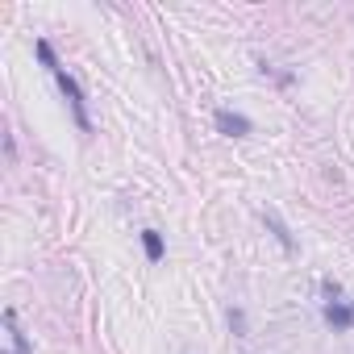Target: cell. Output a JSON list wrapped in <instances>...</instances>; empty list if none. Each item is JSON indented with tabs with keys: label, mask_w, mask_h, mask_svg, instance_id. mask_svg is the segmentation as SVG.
<instances>
[{
	"label": "cell",
	"mask_w": 354,
	"mask_h": 354,
	"mask_svg": "<svg viewBox=\"0 0 354 354\" xmlns=\"http://www.w3.org/2000/svg\"><path fill=\"white\" fill-rule=\"evenodd\" d=\"M55 80H59V92L67 96V104H71V117H75V125L84 129V133H92V117H88V100H84V88L75 84V75H67L63 67L55 71Z\"/></svg>",
	"instance_id": "1"
},
{
	"label": "cell",
	"mask_w": 354,
	"mask_h": 354,
	"mask_svg": "<svg viewBox=\"0 0 354 354\" xmlns=\"http://www.w3.org/2000/svg\"><path fill=\"white\" fill-rule=\"evenodd\" d=\"M217 129L225 133V138H246L254 125H250V117H242V113H234V109H217Z\"/></svg>",
	"instance_id": "2"
},
{
	"label": "cell",
	"mask_w": 354,
	"mask_h": 354,
	"mask_svg": "<svg viewBox=\"0 0 354 354\" xmlns=\"http://www.w3.org/2000/svg\"><path fill=\"white\" fill-rule=\"evenodd\" d=\"M263 221H267V230L275 234V242H279V246H283L288 254H296V238H292V230L283 225V217H279L275 209H263Z\"/></svg>",
	"instance_id": "3"
},
{
	"label": "cell",
	"mask_w": 354,
	"mask_h": 354,
	"mask_svg": "<svg viewBox=\"0 0 354 354\" xmlns=\"http://www.w3.org/2000/svg\"><path fill=\"white\" fill-rule=\"evenodd\" d=\"M325 321L333 329H350L354 325V304H342V300H325Z\"/></svg>",
	"instance_id": "4"
},
{
	"label": "cell",
	"mask_w": 354,
	"mask_h": 354,
	"mask_svg": "<svg viewBox=\"0 0 354 354\" xmlns=\"http://www.w3.org/2000/svg\"><path fill=\"white\" fill-rule=\"evenodd\" d=\"M5 329H9V342H13L9 354H34V350H30V337H26L21 325H17V313H13V308H5Z\"/></svg>",
	"instance_id": "5"
},
{
	"label": "cell",
	"mask_w": 354,
	"mask_h": 354,
	"mask_svg": "<svg viewBox=\"0 0 354 354\" xmlns=\"http://www.w3.org/2000/svg\"><path fill=\"white\" fill-rule=\"evenodd\" d=\"M142 250H146L150 263H158V259H162V238H158L154 230H142Z\"/></svg>",
	"instance_id": "6"
},
{
	"label": "cell",
	"mask_w": 354,
	"mask_h": 354,
	"mask_svg": "<svg viewBox=\"0 0 354 354\" xmlns=\"http://www.w3.org/2000/svg\"><path fill=\"white\" fill-rule=\"evenodd\" d=\"M34 50H38V59H42V67H50V75H55V71H59V59H55V46H50L46 38H38V42H34Z\"/></svg>",
	"instance_id": "7"
},
{
	"label": "cell",
	"mask_w": 354,
	"mask_h": 354,
	"mask_svg": "<svg viewBox=\"0 0 354 354\" xmlns=\"http://www.w3.org/2000/svg\"><path fill=\"white\" fill-rule=\"evenodd\" d=\"M230 329H234V333H242V329H246V317H242V308H230Z\"/></svg>",
	"instance_id": "8"
},
{
	"label": "cell",
	"mask_w": 354,
	"mask_h": 354,
	"mask_svg": "<svg viewBox=\"0 0 354 354\" xmlns=\"http://www.w3.org/2000/svg\"><path fill=\"white\" fill-rule=\"evenodd\" d=\"M321 292H325V296H329V300H337V296H342V288H337V283H333V279H325V283H321Z\"/></svg>",
	"instance_id": "9"
},
{
	"label": "cell",
	"mask_w": 354,
	"mask_h": 354,
	"mask_svg": "<svg viewBox=\"0 0 354 354\" xmlns=\"http://www.w3.org/2000/svg\"><path fill=\"white\" fill-rule=\"evenodd\" d=\"M5 154H9V162L17 158V142H13V133H5Z\"/></svg>",
	"instance_id": "10"
}]
</instances>
